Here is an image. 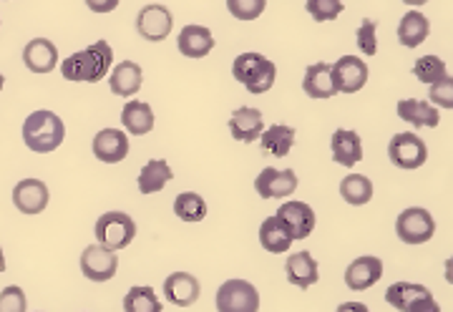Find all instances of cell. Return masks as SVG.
Wrapping results in <instances>:
<instances>
[{"instance_id":"17","label":"cell","mask_w":453,"mask_h":312,"mask_svg":"<svg viewBox=\"0 0 453 312\" xmlns=\"http://www.w3.org/2000/svg\"><path fill=\"white\" fill-rule=\"evenodd\" d=\"M229 132L237 141L242 144H252L257 141L262 132H265V121H262V111L252 109V106H242V109H234L232 118H229Z\"/></svg>"},{"instance_id":"34","label":"cell","mask_w":453,"mask_h":312,"mask_svg":"<svg viewBox=\"0 0 453 312\" xmlns=\"http://www.w3.org/2000/svg\"><path fill=\"white\" fill-rule=\"evenodd\" d=\"M275 79H277V66L270 61V58H265V61L259 64L257 71H255V76L244 83V88H247L250 94H255V96H262V94H267V91L275 86Z\"/></svg>"},{"instance_id":"26","label":"cell","mask_w":453,"mask_h":312,"mask_svg":"<svg viewBox=\"0 0 453 312\" xmlns=\"http://www.w3.org/2000/svg\"><path fill=\"white\" fill-rule=\"evenodd\" d=\"M431 35V20L418 13V11H408L401 23H398V43L405 49H418L423 41Z\"/></svg>"},{"instance_id":"7","label":"cell","mask_w":453,"mask_h":312,"mask_svg":"<svg viewBox=\"0 0 453 312\" xmlns=\"http://www.w3.org/2000/svg\"><path fill=\"white\" fill-rule=\"evenodd\" d=\"M172 26H174V18L169 13V8L159 5V3H149L136 16V31L144 41H151V43L164 41L172 34Z\"/></svg>"},{"instance_id":"1","label":"cell","mask_w":453,"mask_h":312,"mask_svg":"<svg viewBox=\"0 0 453 312\" xmlns=\"http://www.w3.org/2000/svg\"><path fill=\"white\" fill-rule=\"evenodd\" d=\"M113 64V50L106 41H96L88 49L71 53L61 61V76L73 83H98Z\"/></svg>"},{"instance_id":"36","label":"cell","mask_w":453,"mask_h":312,"mask_svg":"<svg viewBox=\"0 0 453 312\" xmlns=\"http://www.w3.org/2000/svg\"><path fill=\"white\" fill-rule=\"evenodd\" d=\"M267 0H226V11L237 20H255L265 13Z\"/></svg>"},{"instance_id":"19","label":"cell","mask_w":453,"mask_h":312,"mask_svg":"<svg viewBox=\"0 0 453 312\" xmlns=\"http://www.w3.org/2000/svg\"><path fill=\"white\" fill-rule=\"evenodd\" d=\"M142 83H144V71H142L139 64H134V61H121V64H116V66L111 68L109 86H111V91L116 96H124V99L136 96L139 88H142Z\"/></svg>"},{"instance_id":"28","label":"cell","mask_w":453,"mask_h":312,"mask_svg":"<svg viewBox=\"0 0 453 312\" xmlns=\"http://www.w3.org/2000/svg\"><path fill=\"white\" fill-rule=\"evenodd\" d=\"M121 124L131 136H144L154 129V111L144 101L131 99L127 101V106L121 111Z\"/></svg>"},{"instance_id":"8","label":"cell","mask_w":453,"mask_h":312,"mask_svg":"<svg viewBox=\"0 0 453 312\" xmlns=\"http://www.w3.org/2000/svg\"><path fill=\"white\" fill-rule=\"evenodd\" d=\"M116 270H119V257L116 252L106 249V247L88 245L81 252V272L83 278H88L91 282H109L116 278Z\"/></svg>"},{"instance_id":"30","label":"cell","mask_w":453,"mask_h":312,"mask_svg":"<svg viewBox=\"0 0 453 312\" xmlns=\"http://www.w3.org/2000/svg\"><path fill=\"white\" fill-rule=\"evenodd\" d=\"M340 197L353 207H363L372 199V181L363 174H348L340 181Z\"/></svg>"},{"instance_id":"22","label":"cell","mask_w":453,"mask_h":312,"mask_svg":"<svg viewBox=\"0 0 453 312\" xmlns=\"http://www.w3.org/2000/svg\"><path fill=\"white\" fill-rule=\"evenodd\" d=\"M177 46L187 58H204L214 49V35L204 26H184L177 35Z\"/></svg>"},{"instance_id":"38","label":"cell","mask_w":453,"mask_h":312,"mask_svg":"<svg viewBox=\"0 0 453 312\" xmlns=\"http://www.w3.org/2000/svg\"><path fill=\"white\" fill-rule=\"evenodd\" d=\"M357 49L363 56L378 53V23L372 18H365L357 28Z\"/></svg>"},{"instance_id":"33","label":"cell","mask_w":453,"mask_h":312,"mask_svg":"<svg viewBox=\"0 0 453 312\" xmlns=\"http://www.w3.org/2000/svg\"><path fill=\"white\" fill-rule=\"evenodd\" d=\"M413 76L421 83H428V86H431V83L441 81V79L449 76V73H446L443 58H438V56H421V58L413 64Z\"/></svg>"},{"instance_id":"20","label":"cell","mask_w":453,"mask_h":312,"mask_svg":"<svg viewBox=\"0 0 453 312\" xmlns=\"http://www.w3.org/2000/svg\"><path fill=\"white\" fill-rule=\"evenodd\" d=\"M330 148H333V162L345 169H353L363 159V141L353 129H338L333 133Z\"/></svg>"},{"instance_id":"5","label":"cell","mask_w":453,"mask_h":312,"mask_svg":"<svg viewBox=\"0 0 453 312\" xmlns=\"http://www.w3.org/2000/svg\"><path fill=\"white\" fill-rule=\"evenodd\" d=\"M388 159L390 164L403 169V171H413L421 169L428 159V147L418 133L403 132L395 133L388 144Z\"/></svg>"},{"instance_id":"9","label":"cell","mask_w":453,"mask_h":312,"mask_svg":"<svg viewBox=\"0 0 453 312\" xmlns=\"http://www.w3.org/2000/svg\"><path fill=\"white\" fill-rule=\"evenodd\" d=\"M297 189V177L292 169H275V166H265L255 179V192L262 199H282L292 197Z\"/></svg>"},{"instance_id":"18","label":"cell","mask_w":453,"mask_h":312,"mask_svg":"<svg viewBox=\"0 0 453 312\" xmlns=\"http://www.w3.org/2000/svg\"><path fill=\"white\" fill-rule=\"evenodd\" d=\"M285 278L295 287L308 290L320 279V267H318L315 257L310 252H295L285 260Z\"/></svg>"},{"instance_id":"43","label":"cell","mask_w":453,"mask_h":312,"mask_svg":"<svg viewBox=\"0 0 453 312\" xmlns=\"http://www.w3.org/2000/svg\"><path fill=\"white\" fill-rule=\"evenodd\" d=\"M335 312H371V308L363 302H342Z\"/></svg>"},{"instance_id":"42","label":"cell","mask_w":453,"mask_h":312,"mask_svg":"<svg viewBox=\"0 0 453 312\" xmlns=\"http://www.w3.org/2000/svg\"><path fill=\"white\" fill-rule=\"evenodd\" d=\"M411 312H441V305H438L436 300H434V295H431V297H426L423 302H418V305H416Z\"/></svg>"},{"instance_id":"31","label":"cell","mask_w":453,"mask_h":312,"mask_svg":"<svg viewBox=\"0 0 453 312\" xmlns=\"http://www.w3.org/2000/svg\"><path fill=\"white\" fill-rule=\"evenodd\" d=\"M124 312H162V300L151 287H131L124 297Z\"/></svg>"},{"instance_id":"29","label":"cell","mask_w":453,"mask_h":312,"mask_svg":"<svg viewBox=\"0 0 453 312\" xmlns=\"http://www.w3.org/2000/svg\"><path fill=\"white\" fill-rule=\"evenodd\" d=\"M259 144H262V151L275 156V159H282L288 156L295 147V129L292 126H285V124H275L270 129H265L262 136H259Z\"/></svg>"},{"instance_id":"23","label":"cell","mask_w":453,"mask_h":312,"mask_svg":"<svg viewBox=\"0 0 453 312\" xmlns=\"http://www.w3.org/2000/svg\"><path fill=\"white\" fill-rule=\"evenodd\" d=\"M303 91L310 99H330L335 96V83H333V66L330 64H312L303 76Z\"/></svg>"},{"instance_id":"10","label":"cell","mask_w":453,"mask_h":312,"mask_svg":"<svg viewBox=\"0 0 453 312\" xmlns=\"http://www.w3.org/2000/svg\"><path fill=\"white\" fill-rule=\"evenodd\" d=\"M333 83L338 94H357L368 83V66L357 56H342L333 64Z\"/></svg>"},{"instance_id":"13","label":"cell","mask_w":453,"mask_h":312,"mask_svg":"<svg viewBox=\"0 0 453 312\" xmlns=\"http://www.w3.org/2000/svg\"><path fill=\"white\" fill-rule=\"evenodd\" d=\"M277 217L288 224L292 240H305L315 230V212L312 207L305 204V202H297V199H290V202H282V207L277 209Z\"/></svg>"},{"instance_id":"2","label":"cell","mask_w":453,"mask_h":312,"mask_svg":"<svg viewBox=\"0 0 453 312\" xmlns=\"http://www.w3.org/2000/svg\"><path fill=\"white\" fill-rule=\"evenodd\" d=\"M65 126L61 121V116H56L53 111H33L26 124H23V141L26 147L35 151V154H50L64 144Z\"/></svg>"},{"instance_id":"47","label":"cell","mask_w":453,"mask_h":312,"mask_svg":"<svg viewBox=\"0 0 453 312\" xmlns=\"http://www.w3.org/2000/svg\"><path fill=\"white\" fill-rule=\"evenodd\" d=\"M3 86H5V79H3V73H0V88H3Z\"/></svg>"},{"instance_id":"6","label":"cell","mask_w":453,"mask_h":312,"mask_svg":"<svg viewBox=\"0 0 453 312\" xmlns=\"http://www.w3.org/2000/svg\"><path fill=\"white\" fill-rule=\"evenodd\" d=\"M436 232V222L428 209L423 207H408L395 219V234L405 245H426Z\"/></svg>"},{"instance_id":"12","label":"cell","mask_w":453,"mask_h":312,"mask_svg":"<svg viewBox=\"0 0 453 312\" xmlns=\"http://www.w3.org/2000/svg\"><path fill=\"white\" fill-rule=\"evenodd\" d=\"M49 186L46 181L41 179H23L18 181L16 189H13V204L20 214H41L49 207Z\"/></svg>"},{"instance_id":"11","label":"cell","mask_w":453,"mask_h":312,"mask_svg":"<svg viewBox=\"0 0 453 312\" xmlns=\"http://www.w3.org/2000/svg\"><path fill=\"white\" fill-rule=\"evenodd\" d=\"M94 156L104 164H119L129 156V136L121 129H101L94 136Z\"/></svg>"},{"instance_id":"37","label":"cell","mask_w":453,"mask_h":312,"mask_svg":"<svg viewBox=\"0 0 453 312\" xmlns=\"http://www.w3.org/2000/svg\"><path fill=\"white\" fill-rule=\"evenodd\" d=\"M262 61H265V56H259V53H242V56H237L234 64H232V76H234V81H250V79L255 76V71H257Z\"/></svg>"},{"instance_id":"40","label":"cell","mask_w":453,"mask_h":312,"mask_svg":"<svg viewBox=\"0 0 453 312\" xmlns=\"http://www.w3.org/2000/svg\"><path fill=\"white\" fill-rule=\"evenodd\" d=\"M428 96H431V103L453 111V76H443L441 81L431 83Z\"/></svg>"},{"instance_id":"25","label":"cell","mask_w":453,"mask_h":312,"mask_svg":"<svg viewBox=\"0 0 453 312\" xmlns=\"http://www.w3.org/2000/svg\"><path fill=\"white\" fill-rule=\"evenodd\" d=\"M426 297H431V290L416 282H393L386 290V302L398 312H411Z\"/></svg>"},{"instance_id":"44","label":"cell","mask_w":453,"mask_h":312,"mask_svg":"<svg viewBox=\"0 0 453 312\" xmlns=\"http://www.w3.org/2000/svg\"><path fill=\"white\" fill-rule=\"evenodd\" d=\"M443 272H446V279H449V285H453V255L446 260L443 264Z\"/></svg>"},{"instance_id":"39","label":"cell","mask_w":453,"mask_h":312,"mask_svg":"<svg viewBox=\"0 0 453 312\" xmlns=\"http://www.w3.org/2000/svg\"><path fill=\"white\" fill-rule=\"evenodd\" d=\"M26 308L28 300L18 285H8L5 290H0V312H26Z\"/></svg>"},{"instance_id":"41","label":"cell","mask_w":453,"mask_h":312,"mask_svg":"<svg viewBox=\"0 0 453 312\" xmlns=\"http://www.w3.org/2000/svg\"><path fill=\"white\" fill-rule=\"evenodd\" d=\"M119 3L121 0H86L88 11H94V13H111L119 8Z\"/></svg>"},{"instance_id":"15","label":"cell","mask_w":453,"mask_h":312,"mask_svg":"<svg viewBox=\"0 0 453 312\" xmlns=\"http://www.w3.org/2000/svg\"><path fill=\"white\" fill-rule=\"evenodd\" d=\"M202 295V285L189 272H172L164 279V297L177 308H192Z\"/></svg>"},{"instance_id":"14","label":"cell","mask_w":453,"mask_h":312,"mask_svg":"<svg viewBox=\"0 0 453 312\" xmlns=\"http://www.w3.org/2000/svg\"><path fill=\"white\" fill-rule=\"evenodd\" d=\"M383 278V260L372 257V255H363L345 270V285L356 293L371 290L372 285H378V279Z\"/></svg>"},{"instance_id":"16","label":"cell","mask_w":453,"mask_h":312,"mask_svg":"<svg viewBox=\"0 0 453 312\" xmlns=\"http://www.w3.org/2000/svg\"><path fill=\"white\" fill-rule=\"evenodd\" d=\"M23 64L33 73H50L58 66V49L49 38H33L23 49Z\"/></svg>"},{"instance_id":"4","label":"cell","mask_w":453,"mask_h":312,"mask_svg":"<svg viewBox=\"0 0 453 312\" xmlns=\"http://www.w3.org/2000/svg\"><path fill=\"white\" fill-rule=\"evenodd\" d=\"M217 312H259L257 287L247 279H226L217 290Z\"/></svg>"},{"instance_id":"35","label":"cell","mask_w":453,"mask_h":312,"mask_svg":"<svg viewBox=\"0 0 453 312\" xmlns=\"http://www.w3.org/2000/svg\"><path fill=\"white\" fill-rule=\"evenodd\" d=\"M305 8L312 16V20L323 23V20H335L338 16H342V0H305Z\"/></svg>"},{"instance_id":"46","label":"cell","mask_w":453,"mask_h":312,"mask_svg":"<svg viewBox=\"0 0 453 312\" xmlns=\"http://www.w3.org/2000/svg\"><path fill=\"white\" fill-rule=\"evenodd\" d=\"M0 272H5V255H3V249H0Z\"/></svg>"},{"instance_id":"45","label":"cell","mask_w":453,"mask_h":312,"mask_svg":"<svg viewBox=\"0 0 453 312\" xmlns=\"http://www.w3.org/2000/svg\"><path fill=\"white\" fill-rule=\"evenodd\" d=\"M405 5H413V8H418V5H426L428 0H403Z\"/></svg>"},{"instance_id":"21","label":"cell","mask_w":453,"mask_h":312,"mask_svg":"<svg viewBox=\"0 0 453 312\" xmlns=\"http://www.w3.org/2000/svg\"><path fill=\"white\" fill-rule=\"evenodd\" d=\"M398 118L408 121L413 129H436L441 124V114L434 103L421 99H403L398 101Z\"/></svg>"},{"instance_id":"24","label":"cell","mask_w":453,"mask_h":312,"mask_svg":"<svg viewBox=\"0 0 453 312\" xmlns=\"http://www.w3.org/2000/svg\"><path fill=\"white\" fill-rule=\"evenodd\" d=\"M292 234L288 230V224L280 219V217H267L265 222H262V227H259V245L262 249H267L270 255H282V252H288L292 247Z\"/></svg>"},{"instance_id":"32","label":"cell","mask_w":453,"mask_h":312,"mask_svg":"<svg viewBox=\"0 0 453 312\" xmlns=\"http://www.w3.org/2000/svg\"><path fill=\"white\" fill-rule=\"evenodd\" d=\"M174 214L181 222H202L207 217V202L196 192H184L174 199Z\"/></svg>"},{"instance_id":"27","label":"cell","mask_w":453,"mask_h":312,"mask_svg":"<svg viewBox=\"0 0 453 312\" xmlns=\"http://www.w3.org/2000/svg\"><path fill=\"white\" fill-rule=\"evenodd\" d=\"M174 179V171H172V166L166 164L164 159H149L144 166H142V171H139V192L142 194H157V192H162L164 186L169 184V181Z\"/></svg>"},{"instance_id":"3","label":"cell","mask_w":453,"mask_h":312,"mask_svg":"<svg viewBox=\"0 0 453 312\" xmlns=\"http://www.w3.org/2000/svg\"><path fill=\"white\" fill-rule=\"evenodd\" d=\"M136 237V222L127 212H106L98 217L96 240L98 245L119 252L127 249Z\"/></svg>"}]
</instances>
